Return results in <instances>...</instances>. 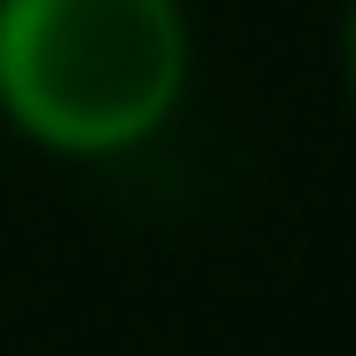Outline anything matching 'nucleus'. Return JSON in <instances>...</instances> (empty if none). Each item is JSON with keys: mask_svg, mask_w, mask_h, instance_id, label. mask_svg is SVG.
<instances>
[{"mask_svg": "<svg viewBox=\"0 0 356 356\" xmlns=\"http://www.w3.org/2000/svg\"><path fill=\"white\" fill-rule=\"evenodd\" d=\"M348 79H356V16H348Z\"/></svg>", "mask_w": 356, "mask_h": 356, "instance_id": "f03ea898", "label": "nucleus"}, {"mask_svg": "<svg viewBox=\"0 0 356 356\" xmlns=\"http://www.w3.org/2000/svg\"><path fill=\"white\" fill-rule=\"evenodd\" d=\"M182 88L175 0H0V103L64 151L151 135Z\"/></svg>", "mask_w": 356, "mask_h": 356, "instance_id": "f257e3e1", "label": "nucleus"}]
</instances>
